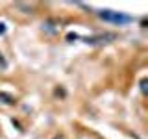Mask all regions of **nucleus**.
Wrapping results in <instances>:
<instances>
[{
    "label": "nucleus",
    "instance_id": "1",
    "mask_svg": "<svg viewBox=\"0 0 148 139\" xmlns=\"http://www.w3.org/2000/svg\"><path fill=\"white\" fill-rule=\"evenodd\" d=\"M100 17L104 21H111V22H117V24H126V22H130L128 15H122V13H117V11H109V9L100 11Z\"/></svg>",
    "mask_w": 148,
    "mask_h": 139
},
{
    "label": "nucleus",
    "instance_id": "2",
    "mask_svg": "<svg viewBox=\"0 0 148 139\" xmlns=\"http://www.w3.org/2000/svg\"><path fill=\"white\" fill-rule=\"evenodd\" d=\"M113 39H117V35H115V34H100V35L85 37V43H91V45H104V43H111Z\"/></svg>",
    "mask_w": 148,
    "mask_h": 139
},
{
    "label": "nucleus",
    "instance_id": "3",
    "mask_svg": "<svg viewBox=\"0 0 148 139\" xmlns=\"http://www.w3.org/2000/svg\"><path fill=\"white\" fill-rule=\"evenodd\" d=\"M0 102H2V104H8V106H13L17 100L13 98L11 95H8V93H0Z\"/></svg>",
    "mask_w": 148,
    "mask_h": 139
},
{
    "label": "nucleus",
    "instance_id": "4",
    "mask_svg": "<svg viewBox=\"0 0 148 139\" xmlns=\"http://www.w3.org/2000/svg\"><path fill=\"white\" fill-rule=\"evenodd\" d=\"M6 67H8V61H6V58L2 56V52H0V71H4Z\"/></svg>",
    "mask_w": 148,
    "mask_h": 139
},
{
    "label": "nucleus",
    "instance_id": "5",
    "mask_svg": "<svg viewBox=\"0 0 148 139\" xmlns=\"http://www.w3.org/2000/svg\"><path fill=\"white\" fill-rule=\"evenodd\" d=\"M141 91L146 93V78H143V80H141Z\"/></svg>",
    "mask_w": 148,
    "mask_h": 139
},
{
    "label": "nucleus",
    "instance_id": "6",
    "mask_svg": "<svg viewBox=\"0 0 148 139\" xmlns=\"http://www.w3.org/2000/svg\"><path fill=\"white\" fill-rule=\"evenodd\" d=\"M67 39H69V41H72V39H78V35H76V34H69V35H67Z\"/></svg>",
    "mask_w": 148,
    "mask_h": 139
},
{
    "label": "nucleus",
    "instance_id": "7",
    "mask_svg": "<svg viewBox=\"0 0 148 139\" xmlns=\"http://www.w3.org/2000/svg\"><path fill=\"white\" fill-rule=\"evenodd\" d=\"M4 32H6V24H4V22H0V34H4Z\"/></svg>",
    "mask_w": 148,
    "mask_h": 139
}]
</instances>
